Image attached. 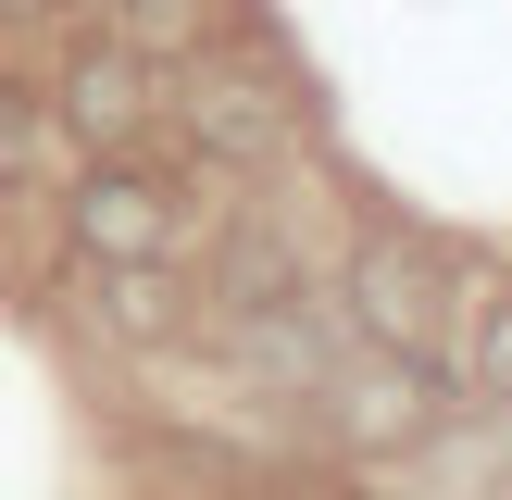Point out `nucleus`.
<instances>
[{
    "mask_svg": "<svg viewBox=\"0 0 512 500\" xmlns=\"http://www.w3.org/2000/svg\"><path fill=\"white\" fill-rule=\"evenodd\" d=\"M38 138H50L38 88H25V75H0V188H25V163H38Z\"/></svg>",
    "mask_w": 512,
    "mask_h": 500,
    "instance_id": "6e6552de",
    "label": "nucleus"
},
{
    "mask_svg": "<svg viewBox=\"0 0 512 500\" xmlns=\"http://www.w3.org/2000/svg\"><path fill=\"white\" fill-rule=\"evenodd\" d=\"M38 113H63V138L88 150V163H100V150H138L150 125H163V63H138V50L88 38V50L38 88Z\"/></svg>",
    "mask_w": 512,
    "mask_h": 500,
    "instance_id": "39448f33",
    "label": "nucleus"
},
{
    "mask_svg": "<svg viewBox=\"0 0 512 500\" xmlns=\"http://www.w3.org/2000/svg\"><path fill=\"white\" fill-rule=\"evenodd\" d=\"M100 300H113L125 338H175V325H188V275H175V263H113Z\"/></svg>",
    "mask_w": 512,
    "mask_h": 500,
    "instance_id": "0eeeda50",
    "label": "nucleus"
},
{
    "mask_svg": "<svg viewBox=\"0 0 512 500\" xmlns=\"http://www.w3.org/2000/svg\"><path fill=\"white\" fill-rule=\"evenodd\" d=\"M338 313L363 350H400V363H450V325H463V250L413 238V225H363L338 275Z\"/></svg>",
    "mask_w": 512,
    "mask_h": 500,
    "instance_id": "f257e3e1",
    "label": "nucleus"
},
{
    "mask_svg": "<svg viewBox=\"0 0 512 500\" xmlns=\"http://www.w3.org/2000/svg\"><path fill=\"white\" fill-rule=\"evenodd\" d=\"M475 388H488V400H512V288L488 300V325H475Z\"/></svg>",
    "mask_w": 512,
    "mask_h": 500,
    "instance_id": "1a4fd4ad",
    "label": "nucleus"
},
{
    "mask_svg": "<svg viewBox=\"0 0 512 500\" xmlns=\"http://www.w3.org/2000/svg\"><path fill=\"white\" fill-rule=\"evenodd\" d=\"M225 38V0H113V50L138 63H200Z\"/></svg>",
    "mask_w": 512,
    "mask_h": 500,
    "instance_id": "423d86ee",
    "label": "nucleus"
},
{
    "mask_svg": "<svg viewBox=\"0 0 512 500\" xmlns=\"http://www.w3.org/2000/svg\"><path fill=\"white\" fill-rule=\"evenodd\" d=\"M188 188H175L163 163H138V150H100V163H75V188H63V250L88 275H113V263H175L188 250Z\"/></svg>",
    "mask_w": 512,
    "mask_h": 500,
    "instance_id": "f03ea898",
    "label": "nucleus"
},
{
    "mask_svg": "<svg viewBox=\"0 0 512 500\" xmlns=\"http://www.w3.org/2000/svg\"><path fill=\"white\" fill-rule=\"evenodd\" d=\"M163 100H175V125H188V150H200V163H238V175H263L275 150L300 138V88L263 63V50H238V38H213V50H200V63L175 75Z\"/></svg>",
    "mask_w": 512,
    "mask_h": 500,
    "instance_id": "7ed1b4c3",
    "label": "nucleus"
},
{
    "mask_svg": "<svg viewBox=\"0 0 512 500\" xmlns=\"http://www.w3.org/2000/svg\"><path fill=\"white\" fill-rule=\"evenodd\" d=\"M313 400L338 413V438L350 450H425L450 425V363H400V350H325V375H313Z\"/></svg>",
    "mask_w": 512,
    "mask_h": 500,
    "instance_id": "20e7f679",
    "label": "nucleus"
},
{
    "mask_svg": "<svg viewBox=\"0 0 512 500\" xmlns=\"http://www.w3.org/2000/svg\"><path fill=\"white\" fill-rule=\"evenodd\" d=\"M0 13H50V0H0Z\"/></svg>",
    "mask_w": 512,
    "mask_h": 500,
    "instance_id": "9d476101",
    "label": "nucleus"
}]
</instances>
